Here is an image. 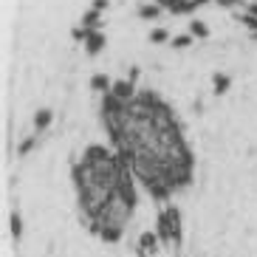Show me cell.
I'll list each match as a JSON object with an SVG mask.
<instances>
[{"instance_id": "cell-1", "label": "cell", "mask_w": 257, "mask_h": 257, "mask_svg": "<svg viewBox=\"0 0 257 257\" xmlns=\"http://www.w3.org/2000/svg\"><path fill=\"white\" fill-rule=\"evenodd\" d=\"M102 124L121 161L133 170L136 181L153 201L187 189L195 175V156L173 107L156 91H136L133 99L113 93L102 96Z\"/></svg>"}, {"instance_id": "cell-2", "label": "cell", "mask_w": 257, "mask_h": 257, "mask_svg": "<svg viewBox=\"0 0 257 257\" xmlns=\"http://www.w3.org/2000/svg\"><path fill=\"white\" fill-rule=\"evenodd\" d=\"M82 223L99 240L119 243L139 204L136 175L113 147L88 144L71 170Z\"/></svg>"}, {"instance_id": "cell-3", "label": "cell", "mask_w": 257, "mask_h": 257, "mask_svg": "<svg viewBox=\"0 0 257 257\" xmlns=\"http://www.w3.org/2000/svg\"><path fill=\"white\" fill-rule=\"evenodd\" d=\"M156 232H159L161 243L167 249H178L184 240V226H181V212L178 206L167 204L159 209V218H156Z\"/></svg>"}, {"instance_id": "cell-4", "label": "cell", "mask_w": 257, "mask_h": 257, "mask_svg": "<svg viewBox=\"0 0 257 257\" xmlns=\"http://www.w3.org/2000/svg\"><path fill=\"white\" fill-rule=\"evenodd\" d=\"M159 243H161L159 232H142L139 234V254L142 257L156 254V251H159Z\"/></svg>"}, {"instance_id": "cell-5", "label": "cell", "mask_w": 257, "mask_h": 257, "mask_svg": "<svg viewBox=\"0 0 257 257\" xmlns=\"http://www.w3.org/2000/svg\"><path fill=\"white\" fill-rule=\"evenodd\" d=\"M107 46V37H105V31H91L88 34V40H85V54H91V57H96L102 48Z\"/></svg>"}, {"instance_id": "cell-6", "label": "cell", "mask_w": 257, "mask_h": 257, "mask_svg": "<svg viewBox=\"0 0 257 257\" xmlns=\"http://www.w3.org/2000/svg\"><path fill=\"white\" fill-rule=\"evenodd\" d=\"M110 93L119 99H133L136 96V82L133 79H116L113 88H110Z\"/></svg>"}, {"instance_id": "cell-7", "label": "cell", "mask_w": 257, "mask_h": 257, "mask_svg": "<svg viewBox=\"0 0 257 257\" xmlns=\"http://www.w3.org/2000/svg\"><path fill=\"white\" fill-rule=\"evenodd\" d=\"M206 3H209V0H175L170 12H173V15H192L195 9L206 6Z\"/></svg>"}, {"instance_id": "cell-8", "label": "cell", "mask_w": 257, "mask_h": 257, "mask_svg": "<svg viewBox=\"0 0 257 257\" xmlns=\"http://www.w3.org/2000/svg\"><path fill=\"white\" fill-rule=\"evenodd\" d=\"M51 121H54V110H51V107H43V110H37V116H34V133H43V130H46Z\"/></svg>"}, {"instance_id": "cell-9", "label": "cell", "mask_w": 257, "mask_h": 257, "mask_svg": "<svg viewBox=\"0 0 257 257\" xmlns=\"http://www.w3.org/2000/svg\"><path fill=\"white\" fill-rule=\"evenodd\" d=\"M91 88H93V91H99V93H110L113 79H110V76H105V74H93L91 76Z\"/></svg>"}, {"instance_id": "cell-10", "label": "cell", "mask_w": 257, "mask_h": 257, "mask_svg": "<svg viewBox=\"0 0 257 257\" xmlns=\"http://www.w3.org/2000/svg\"><path fill=\"white\" fill-rule=\"evenodd\" d=\"M82 26L85 29H102V12H96V9H88V12H85L82 15Z\"/></svg>"}, {"instance_id": "cell-11", "label": "cell", "mask_w": 257, "mask_h": 257, "mask_svg": "<svg viewBox=\"0 0 257 257\" xmlns=\"http://www.w3.org/2000/svg\"><path fill=\"white\" fill-rule=\"evenodd\" d=\"M159 15H161L159 3H144V6H139V17H142V20H156Z\"/></svg>"}, {"instance_id": "cell-12", "label": "cell", "mask_w": 257, "mask_h": 257, "mask_svg": "<svg viewBox=\"0 0 257 257\" xmlns=\"http://www.w3.org/2000/svg\"><path fill=\"white\" fill-rule=\"evenodd\" d=\"M189 34L195 40H206L209 37V26H206L204 20H192V23H189Z\"/></svg>"}, {"instance_id": "cell-13", "label": "cell", "mask_w": 257, "mask_h": 257, "mask_svg": "<svg viewBox=\"0 0 257 257\" xmlns=\"http://www.w3.org/2000/svg\"><path fill=\"white\" fill-rule=\"evenodd\" d=\"M234 20H237V23H243L249 31H257V17L251 15V12H234Z\"/></svg>"}, {"instance_id": "cell-14", "label": "cell", "mask_w": 257, "mask_h": 257, "mask_svg": "<svg viewBox=\"0 0 257 257\" xmlns=\"http://www.w3.org/2000/svg\"><path fill=\"white\" fill-rule=\"evenodd\" d=\"M212 85H215V93H226V91H229V85H232V79H229L226 74H215Z\"/></svg>"}, {"instance_id": "cell-15", "label": "cell", "mask_w": 257, "mask_h": 257, "mask_svg": "<svg viewBox=\"0 0 257 257\" xmlns=\"http://www.w3.org/2000/svg\"><path fill=\"white\" fill-rule=\"evenodd\" d=\"M192 40H195L192 34H178V37H173V40H170V46L181 51V48H189V46H192Z\"/></svg>"}, {"instance_id": "cell-16", "label": "cell", "mask_w": 257, "mask_h": 257, "mask_svg": "<svg viewBox=\"0 0 257 257\" xmlns=\"http://www.w3.org/2000/svg\"><path fill=\"white\" fill-rule=\"evenodd\" d=\"M170 40H173V37H170V31H167V29H153V31H150V43H156V46H161V43H170Z\"/></svg>"}, {"instance_id": "cell-17", "label": "cell", "mask_w": 257, "mask_h": 257, "mask_svg": "<svg viewBox=\"0 0 257 257\" xmlns=\"http://www.w3.org/2000/svg\"><path fill=\"white\" fill-rule=\"evenodd\" d=\"M220 9H240V6H249L246 0H215Z\"/></svg>"}, {"instance_id": "cell-18", "label": "cell", "mask_w": 257, "mask_h": 257, "mask_svg": "<svg viewBox=\"0 0 257 257\" xmlns=\"http://www.w3.org/2000/svg\"><path fill=\"white\" fill-rule=\"evenodd\" d=\"M20 232H23V220H20V215H12V234H15V240L20 237Z\"/></svg>"}, {"instance_id": "cell-19", "label": "cell", "mask_w": 257, "mask_h": 257, "mask_svg": "<svg viewBox=\"0 0 257 257\" xmlns=\"http://www.w3.org/2000/svg\"><path fill=\"white\" fill-rule=\"evenodd\" d=\"M34 144H37V136H31V139H26V142L20 144V150H17V153H20V156H26V153H29L31 147H34Z\"/></svg>"}, {"instance_id": "cell-20", "label": "cell", "mask_w": 257, "mask_h": 257, "mask_svg": "<svg viewBox=\"0 0 257 257\" xmlns=\"http://www.w3.org/2000/svg\"><path fill=\"white\" fill-rule=\"evenodd\" d=\"M107 6H110V0H93L91 3V9H96V12H105Z\"/></svg>"}, {"instance_id": "cell-21", "label": "cell", "mask_w": 257, "mask_h": 257, "mask_svg": "<svg viewBox=\"0 0 257 257\" xmlns=\"http://www.w3.org/2000/svg\"><path fill=\"white\" fill-rule=\"evenodd\" d=\"M246 12H251V15L257 17V3H249V6H246Z\"/></svg>"}, {"instance_id": "cell-22", "label": "cell", "mask_w": 257, "mask_h": 257, "mask_svg": "<svg viewBox=\"0 0 257 257\" xmlns=\"http://www.w3.org/2000/svg\"><path fill=\"white\" fill-rule=\"evenodd\" d=\"M251 40H257V31H251Z\"/></svg>"}]
</instances>
